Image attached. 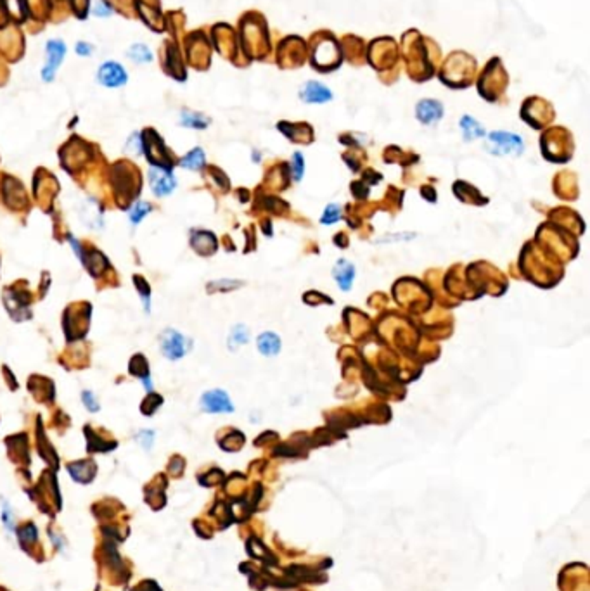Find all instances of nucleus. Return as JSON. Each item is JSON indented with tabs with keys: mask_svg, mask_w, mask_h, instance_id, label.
<instances>
[{
	"mask_svg": "<svg viewBox=\"0 0 590 591\" xmlns=\"http://www.w3.org/2000/svg\"><path fill=\"white\" fill-rule=\"evenodd\" d=\"M400 47L409 78L423 83L436 75V67L441 63V49L433 39L421 35L417 30H409L403 33Z\"/></svg>",
	"mask_w": 590,
	"mask_h": 591,
	"instance_id": "obj_1",
	"label": "nucleus"
},
{
	"mask_svg": "<svg viewBox=\"0 0 590 591\" xmlns=\"http://www.w3.org/2000/svg\"><path fill=\"white\" fill-rule=\"evenodd\" d=\"M239 32H241L242 56L251 61H265L271 63L274 45H272L271 30L265 16L258 11H249L239 19Z\"/></svg>",
	"mask_w": 590,
	"mask_h": 591,
	"instance_id": "obj_2",
	"label": "nucleus"
},
{
	"mask_svg": "<svg viewBox=\"0 0 590 591\" xmlns=\"http://www.w3.org/2000/svg\"><path fill=\"white\" fill-rule=\"evenodd\" d=\"M366 61L377 71L381 82L391 85L400 76V45L391 36H377L367 43Z\"/></svg>",
	"mask_w": 590,
	"mask_h": 591,
	"instance_id": "obj_3",
	"label": "nucleus"
},
{
	"mask_svg": "<svg viewBox=\"0 0 590 591\" xmlns=\"http://www.w3.org/2000/svg\"><path fill=\"white\" fill-rule=\"evenodd\" d=\"M306 45H308L310 64L319 73H331L341 66L343 56L339 40L329 30H319L312 33Z\"/></svg>",
	"mask_w": 590,
	"mask_h": 591,
	"instance_id": "obj_4",
	"label": "nucleus"
},
{
	"mask_svg": "<svg viewBox=\"0 0 590 591\" xmlns=\"http://www.w3.org/2000/svg\"><path fill=\"white\" fill-rule=\"evenodd\" d=\"M478 75V64L471 54L455 50L447 56L438 69V78L450 89H467Z\"/></svg>",
	"mask_w": 590,
	"mask_h": 591,
	"instance_id": "obj_5",
	"label": "nucleus"
},
{
	"mask_svg": "<svg viewBox=\"0 0 590 591\" xmlns=\"http://www.w3.org/2000/svg\"><path fill=\"white\" fill-rule=\"evenodd\" d=\"M509 85V75L502 64L501 57H492L483 69L478 73L476 87L480 96L488 103H497L504 97L505 89Z\"/></svg>",
	"mask_w": 590,
	"mask_h": 591,
	"instance_id": "obj_6",
	"label": "nucleus"
},
{
	"mask_svg": "<svg viewBox=\"0 0 590 591\" xmlns=\"http://www.w3.org/2000/svg\"><path fill=\"white\" fill-rule=\"evenodd\" d=\"M308 45L302 36L289 35L279 42L275 50V63L281 69H296L306 63Z\"/></svg>",
	"mask_w": 590,
	"mask_h": 591,
	"instance_id": "obj_7",
	"label": "nucleus"
},
{
	"mask_svg": "<svg viewBox=\"0 0 590 591\" xmlns=\"http://www.w3.org/2000/svg\"><path fill=\"white\" fill-rule=\"evenodd\" d=\"M519 114H521L523 120L534 128H542L554 118V111H552L551 104L537 96L528 97V99L523 103L521 113Z\"/></svg>",
	"mask_w": 590,
	"mask_h": 591,
	"instance_id": "obj_8",
	"label": "nucleus"
},
{
	"mask_svg": "<svg viewBox=\"0 0 590 591\" xmlns=\"http://www.w3.org/2000/svg\"><path fill=\"white\" fill-rule=\"evenodd\" d=\"M525 149L521 137L509 131H494L487 138V151L495 156H519Z\"/></svg>",
	"mask_w": 590,
	"mask_h": 591,
	"instance_id": "obj_9",
	"label": "nucleus"
},
{
	"mask_svg": "<svg viewBox=\"0 0 590 591\" xmlns=\"http://www.w3.org/2000/svg\"><path fill=\"white\" fill-rule=\"evenodd\" d=\"M339 49H341L343 59L352 66L359 67L367 64L366 61V50L367 43L364 42L362 36H357L353 33H346L341 40H339Z\"/></svg>",
	"mask_w": 590,
	"mask_h": 591,
	"instance_id": "obj_10",
	"label": "nucleus"
},
{
	"mask_svg": "<svg viewBox=\"0 0 590 591\" xmlns=\"http://www.w3.org/2000/svg\"><path fill=\"white\" fill-rule=\"evenodd\" d=\"M127 73H125L123 66L118 63H113V61H109V63H104L103 66L99 67V73H97V80H99V83H103L104 87H113V89H116V87H121L127 83Z\"/></svg>",
	"mask_w": 590,
	"mask_h": 591,
	"instance_id": "obj_11",
	"label": "nucleus"
},
{
	"mask_svg": "<svg viewBox=\"0 0 590 591\" xmlns=\"http://www.w3.org/2000/svg\"><path fill=\"white\" fill-rule=\"evenodd\" d=\"M201 407H203L204 411H210V413H229V411L234 410L227 393L220 389L204 393L203 398H201Z\"/></svg>",
	"mask_w": 590,
	"mask_h": 591,
	"instance_id": "obj_12",
	"label": "nucleus"
},
{
	"mask_svg": "<svg viewBox=\"0 0 590 591\" xmlns=\"http://www.w3.org/2000/svg\"><path fill=\"white\" fill-rule=\"evenodd\" d=\"M161 351L170 360H178L185 354V337L177 330H165L161 336Z\"/></svg>",
	"mask_w": 590,
	"mask_h": 591,
	"instance_id": "obj_13",
	"label": "nucleus"
},
{
	"mask_svg": "<svg viewBox=\"0 0 590 591\" xmlns=\"http://www.w3.org/2000/svg\"><path fill=\"white\" fill-rule=\"evenodd\" d=\"M64 54H66V47H64V43L61 42V40H50V42L47 43V66L43 67L42 71L43 80H47V82L52 80L57 66L63 63Z\"/></svg>",
	"mask_w": 590,
	"mask_h": 591,
	"instance_id": "obj_14",
	"label": "nucleus"
},
{
	"mask_svg": "<svg viewBox=\"0 0 590 591\" xmlns=\"http://www.w3.org/2000/svg\"><path fill=\"white\" fill-rule=\"evenodd\" d=\"M443 104L434 99H423L416 106V116L423 125H433L443 118Z\"/></svg>",
	"mask_w": 590,
	"mask_h": 591,
	"instance_id": "obj_15",
	"label": "nucleus"
},
{
	"mask_svg": "<svg viewBox=\"0 0 590 591\" xmlns=\"http://www.w3.org/2000/svg\"><path fill=\"white\" fill-rule=\"evenodd\" d=\"M299 97L303 103L308 104H324L333 99V92L319 82H306L299 90Z\"/></svg>",
	"mask_w": 590,
	"mask_h": 591,
	"instance_id": "obj_16",
	"label": "nucleus"
},
{
	"mask_svg": "<svg viewBox=\"0 0 590 591\" xmlns=\"http://www.w3.org/2000/svg\"><path fill=\"white\" fill-rule=\"evenodd\" d=\"M279 130L291 138L293 142H302V144H308L313 138V131L310 125L306 123H291V121H281L279 123Z\"/></svg>",
	"mask_w": 590,
	"mask_h": 591,
	"instance_id": "obj_17",
	"label": "nucleus"
},
{
	"mask_svg": "<svg viewBox=\"0 0 590 591\" xmlns=\"http://www.w3.org/2000/svg\"><path fill=\"white\" fill-rule=\"evenodd\" d=\"M333 275H335L339 289L350 290L352 289L353 279H355V266H353L348 259H339V261L336 263L335 270H333Z\"/></svg>",
	"mask_w": 590,
	"mask_h": 591,
	"instance_id": "obj_18",
	"label": "nucleus"
},
{
	"mask_svg": "<svg viewBox=\"0 0 590 591\" xmlns=\"http://www.w3.org/2000/svg\"><path fill=\"white\" fill-rule=\"evenodd\" d=\"M151 184H153V191L158 195H167L175 189V178L170 171L156 168V170H151Z\"/></svg>",
	"mask_w": 590,
	"mask_h": 591,
	"instance_id": "obj_19",
	"label": "nucleus"
},
{
	"mask_svg": "<svg viewBox=\"0 0 590 591\" xmlns=\"http://www.w3.org/2000/svg\"><path fill=\"white\" fill-rule=\"evenodd\" d=\"M256 344H258L260 353L265 354V356H274L281 350V339L274 332H264L258 337Z\"/></svg>",
	"mask_w": 590,
	"mask_h": 591,
	"instance_id": "obj_20",
	"label": "nucleus"
},
{
	"mask_svg": "<svg viewBox=\"0 0 590 591\" xmlns=\"http://www.w3.org/2000/svg\"><path fill=\"white\" fill-rule=\"evenodd\" d=\"M461 130H463L464 138L467 142L474 140V138L485 137V128L474 120L473 116H463L461 118Z\"/></svg>",
	"mask_w": 590,
	"mask_h": 591,
	"instance_id": "obj_21",
	"label": "nucleus"
},
{
	"mask_svg": "<svg viewBox=\"0 0 590 591\" xmlns=\"http://www.w3.org/2000/svg\"><path fill=\"white\" fill-rule=\"evenodd\" d=\"M182 125L184 127L189 128H207L208 125H210V120L208 118H204L203 114H198V113H191V111H184L182 113Z\"/></svg>",
	"mask_w": 590,
	"mask_h": 591,
	"instance_id": "obj_22",
	"label": "nucleus"
},
{
	"mask_svg": "<svg viewBox=\"0 0 590 591\" xmlns=\"http://www.w3.org/2000/svg\"><path fill=\"white\" fill-rule=\"evenodd\" d=\"M128 56H130V59L132 61H136L137 64H144L153 61V54H151V50L147 49L144 43H136L132 49L128 50Z\"/></svg>",
	"mask_w": 590,
	"mask_h": 591,
	"instance_id": "obj_23",
	"label": "nucleus"
},
{
	"mask_svg": "<svg viewBox=\"0 0 590 591\" xmlns=\"http://www.w3.org/2000/svg\"><path fill=\"white\" fill-rule=\"evenodd\" d=\"M184 168H191V170H200L204 164V153L201 149H194L180 161Z\"/></svg>",
	"mask_w": 590,
	"mask_h": 591,
	"instance_id": "obj_24",
	"label": "nucleus"
},
{
	"mask_svg": "<svg viewBox=\"0 0 590 591\" xmlns=\"http://www.w3.org/2000/svg\"><path fill=\"white\" fill-rule=\"evenodd\" d=\"M248 341H249L248 327L238 325V327H234V329H232L231 337H229V346L238 347V346H241V344H246Z\"/></svg>",
	"mask_w": 590,
	"mask_h": 591,
	"instance_id": "obj_25",
	"label": "nucleus"
},
{
	"mask_svg": "<svg viewBox=\"0 0 590 591\" xmlns=\"http://www.w3.org/2000/svg\"><path fill=\"white\" fill-rule=\"evenodd\" d=\"M341 218V209H339L338 204H329L326 209H324V215L322 218H320V222H322L324 225H329V224H336L338 219Z\"/></svg>",
	"mask_w": 590,
	"mask_h": 591,
	"instance_id": "obj_26",
	"label": "nucleus"
},
{
	"mask_svg": "<svg viewBox=\"0 0 590 591\" xmlns=\"http://www.w3.org/2000/svg\"><path fill=\"white\" fill-rule=\"evenodd\" d=\"M147 211H149V204H146V202H139V204H136V208L130 211V219H132L134 224H139L140 219L147 215Z\"/></svg>",
	"mask_w": 590,
	"mask_h": 591,
	"instance_id": "obj_27",
	"label": "nucleus"
},
{
	"mask_svg": "<svg viewBox=\"0 0 590 591\" xmlns=\"http://www.w3.org/2000/svg\"><path fill=\"white\" fill-rule=\"evenodd\" d=\"M303 170H305L303 156L299 153H296L295 156H293V175H295L296 182H299L303 178Z\"/></svg>",
	"mask_w": 590,
	"mask_h": 591,
	"instance_id": "obj_28",
	"label": "nucleus"
},
{
	"mask_svg": "<svg viewBox=\"0 0 590 591\" xmlns=\"http://www.w3.org/2000/svg\"><path fill=\"white\" fill-rule=\"evenodd\" d=\"M83 401H85L87 405H89V408L92 411H96L97 410V403L96 401H94V398H92V394L89 393V391H87V393H83Z\"/></svg>",
	"mask_w": 590,
	"mask_h": 591,
	"instance_id": "obj_29",
	"label": "nucleus"
},
{
	"mask_svg": "<svg viewBox=\"0 0 590 591\" xmlns=\"http://www.w3.org/2000/svg\"><path fill=\"white\" fill-rule=\"evenodd\" d=\"M76 50H78L80 56H89L90 50H92V47H90L89 43H78V47H76Z\"/></svg>",
	"mask_w": 590,
	"mask_h": 591,
	"instance_id": "obj_30",
	"label": "nucleus"
}]
</instances>
